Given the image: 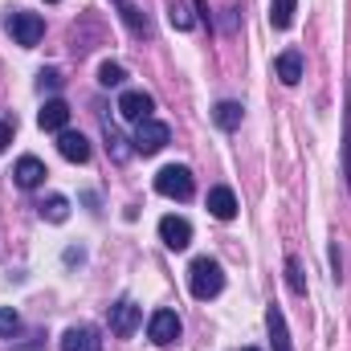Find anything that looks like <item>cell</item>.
Masks as SVG:
<instances>
[{
	"label": "cell",
	"instance_id": "obj_1",
	"mask_svg": "<svg viewBox=\"0 0 351 351\" xmlns=\"http://www.w3.org/2000/svg\"><path fill=\"white\" fill-rule=\"evenodd\" d=\"M188 290H192V298H200V302L217 298V294L225 290V274H221V265L213 262V258H196V262L188 265Z\"/></svg>",
	"mask_w": 351,
	"mask_h": 351
},
{
	"label": "cell",
	"instance_id": "obj_2",
	"mask_svg": "<svg viewBox=\"0 0 351 351\" xmlns=\"http://www.w3.org/2000/svg\"><path fill=\"white\" fill-rule=\"evenodd\" d=\"M156 192L168 196V200H192V192H196L192 172H188L184 164H168V168H160V176H156Z\"/></svg>",
	"mask_w": 351,
	"mask_h": 351
},
{
	"label": "cell",
	"instance_id": "obj_3",
	"mask_svg": "<svg viewBox=\"0 0 351 351\" xmlns=\"http://www.w3.org/2000/svg\"><path fill=\"white\" fill-rule=\"evenodd\" d=\"M8 33H12L16 45L33 49V45L45 37V21H41L37 12H12V16H8Z\"/></svg>",
	"mask_w": 351,
	"mask_h": 351
},
{
	"label": "cell",
	"instance_id": "obj_4",
	"mask_svg": "<svg viewBox=\"0 0 351 351\" xmlns=\"http://www.w3.org/2000/svg\"><path fill=\"white\" fill-rule=\"evenodd\" d=\"M168 139H172L168 123L147 119V123H139V131H135V152H139V156H156V152H164V147H168Z\"/></svg>",
	"mask_w": 351,
	"mask_h": 351
},
{
	"label": "cell",
	"instance_id": "obj_5",
	"mask_svg": "<svg viewBox=\"0 0 351 351\" xmlns=\"http://www.w3.org/2000/svg\"><path fill=\"white\" fill-rule=\"evenodd\" d=\"M139 323H143V311H139L131 298H123V302H114V306H110V331H114L119 339L135 335V331H139Z\"/></svg>",
	"mask_w": 351,
	"mask_h": 351
},
{
	"label": "cell",
	"instance_id": "obj_6",
	"mask_svg": "<svg viewBox=\"0 0 351 351\" xmlns=\"http://www.w3.org/2000/svg\"><path fill=\"white\" fill-rule=\"evenodd\" d=\"M152 110H156V102H152L147 90H123V98H119V114H123V119H131V123H147Z\"/></svg>",
	"mask_w": 351,
	"mask_h": 351
},
{
	"label": "cell",
	"instance_id": "obj_7",
	"mask_svg": "<svg viewBox=\"0 0 351 351\" xmlns=\"http://www.w3.org/2000/svg\"><path fill=\"white\" fill-rule=\"evenodd\" d=\"M147 335H152V343H160V348H168L180 339V315L176 311H156L152 319H147Z\"/></svg>",
	"mask_w": 351,
	"mask_h": 351
},
{
	"label": "cell",
	"instance_id": "obj_8",
	"mask_svg": "<svg viewBox=\"0 0 351 351\" xmlns=\"http://www.w3.org/2000/svg\"><path fill=\"white\" fill-rule=\"evenodd\" d=\"M160 237H164V245H168V250L180 254V250H188V245H192V225H188L184 217H164V221H160Z\"/></svg>",
	"mask_w": 351,
	"mask_h": 351
},
{
	"label": "cell",
	"instance_id": "obj_9",
	"mask_svg": "<svg viewBox=\"0 0 351 351\" xmlns=\"http://www.w3.org/2000/svg\"><path fill=\"white\" fill-rule=\"evenodd\" d=\"M45 164L37 160V156H21L16 160V168H12V180L21 184V188H37V184H45Z\"/></svg>",
	"mask_w": 351,
	"mask_h": 351
},
{
	"label": "cell",
	"instance_id": "obj_10",
	"mask_svg": "<svg viewBox=\"0 0 351 351\" xmlns=\"http://www.w3.org/2000/svg\"><path fill=\"white\" fill-rule=\"evenodd\" d=\"M62 351H102V335L94 327H70L62 335Z\"/></svg>",
	"mask_w": 351,
	"mask_h": 351
},
{
	"label": "cell",
	"instance_id": "obj_11",
	"mask_svg": "<svg viewBox=\"0 0 351 351\" xmlns=\"http://www.w3.org/2000/svg\"><path fill=\"white\" fill-rule=\"evenodd\" d=\"M58 152H62L70 164H86L90 160V143H86L82 131H62V135H58Z\"/></svg>",
	"mask_w": 351,
	"mask_h": 351
},
{
	"label": "cell",
	"instance_id": "obj_12",
	"mask_svg": "<svg viewBox=\"0 0 351 351\" xmlns=\"http://www.w3.org/2000/svg\"><path fill=\"white\" fill-rule=\"evenodd\" d=\"M208 213L217 217V221H233L237 217V196H233V188H208Z\"/></svg>",
	"mask_w": 351,
	"mask_h": 351
},
{
	"label": "cell",
	"instance_id": "obj_13",
	"mask_svg": "<svg viewBox=\"0 0 351 351\" xmlns=\"http://www.w3.org/2000/svg\"><path fill=\"white\" fill-rule=\"evenodd\" d=\"M37 123H41V131H66V123H70V106H66L62 98H49V102L41 106Z\"/></svg>",
	"mask_w": 351,
	"mask_h": 351
},
{
	"label": "cell",
	"instance_id": "obj_14",
	"mask_svg": "<svg viewBox=\"0 0 351 351\" xmlns=\"http://www.w3.org/2000/svg\"><path fill=\"white\" fill-rule=\"evenodd\" d=\"M274 70H278V78H282L286 86H298V78H302V53H298V49H286V53H278Z\"/></svg>",
	"mask_w": 351,
	"mask_h": 351
},
{
	"label": "cell",
	"instance_id": "obj_15",
	"mask_svg": "<svg viewBox=\"0 0 351 351\" xmlns=\"http://www.w3.org/2000/svg\"><path fill=\"white\" fill-rule=\"evenodd\" d=\"M265 323H269V339H274V351H294V348H290V331H286V315H282L278 306H269Z\"/></svg>",
	"mask_w": 351,
	"mask_h": 351
},
{
	"label": "cell",
	"instance_id": "obj_16",
	"mask_svg": "<svg viewBox=\"0 0 351 351\" xmlns=\"http://www.w3.org/2000/svg\"><path fill=\"white\" fill-rule=\"evenodd\" d=\"M213 119H217L221 131H237L241 119H245V110H241V102H221V106L213 110Z\"/></svg>",
	"mask_w": 351,
	"mask_h": 351
},
{
	"label": "cell",
	"instance_id": "obj_17",
	"mask_svg": "<svg viewBox=\"0 0 351 351\" xmlns=\"http://www.w3.org/2000/svg\"><path fill=\"white\" fill-rule=\"evenodd\" d=\"M294 8H298V0H269V25L274 29H290L294 25Z\"/></svg>",
	"mask_w": 351,
	"mask_h": 351
},
{
	"label": "cell",
	"instance_id": "obj_18",
	"mask_svg": "<svg viewBox=\"0 0 351 351\" xmlns=\"http://www.w3.org/2000/svg\"><path fill=\"white\" fill-rule=\"evenodd\" d=\"M343 184L351 192V86H348V110H343Z\"/></svg>",
	"mask_w": 351,
	"mask_h": 351
},
{
	"label": "cell",
	"instance_id": "obj_19",
	"mask_svg": "<svg viewBox=\"0 0 351 351\" xmlns=\"http://www.w3.org/2000/svg\"><path fill=\"white\" fill-rule=\"evenodd\" d=\"M41 217H45V221H53V225L70 221V200H66V196H49V200L41 204Z\"/></svg>",
	"mask_w": 351,
	"mask_h": 351
},
{
	"label": "cell",
	"instance_id": "obj_20",
	"mask_svg": "<svg viewBox=\"0 0 351 351\" xmlns=\"http://www.w3.org/2000/svg\"><path fill=\"white\" fill-rule=\"evenodd\" d=\"M168 21H172L176 29H192V25H196V16L188 12L184 0H168Z\"/></svg>",
	"mask_w": 351,
	"mask_h": 351
},
{
	"label": "cell",
	"instance_id": "obj_21",
	"mask_svg": "<svg viewBox=\"0 0 351 351\" xmlns=\"http://www.w3.org/2000/svg\"><path fill=\"white\" fill-rule=\"evenodd\" d=\"M123 78H127V74H123L119 62H102V66H98V82H102V86H123Z\"/></svg>",
	"mask_w": 351,
	"mask_h": 351
},
{
	"label": "cell",
	"instance_id": "obj_22",
	"mask_svg": "<svg viewBox=\"0 0 351 351\" xmlns=\"http://www.w3.org/2000/svg\"><path fill=\"white\" fill-rule=\"evenodd\" d=\"M286 278H290L294 294H306V278H302V262L298 258H286Z\"/></svg>",
	"mask_w": 351,
	"mask_h": 351
},
{
	"label": "cell",
	"instance_id": "obj_23",
	"mask_svg": "<svg viewBox=\"0 0 351 351\" xmlns=\"http://www.w3.org/2000/svg\"><path fill=\"white\" fill-rule=\"evenodd\" d=\"M106 147L114 152V160H127V156H131V152H127V139H123V135H119L110 123H106Z\"/></svg>",
	"mask_w": 351,
	"mask_h": 351
},
{
	"label": "cell",
	"instance_id": "obj_24",
	"mask_svg": "<svg viewBox=\"0 0 351 351\" xmlns=\"http://www.w3.org/2000/svg\"><path fill=\"white\" fill-rule=\"evenodd\" d=\"M16 331H21V315L0 306V335H16Z\"/></svg>",
	"mask_w": 351,
	"mask_h": 351
},
{
	"label": "cell",
	"instance_id": "obj_25",
	"mask_svg": "<svg viewBox=\"0 0 351 351\" xmlns=\"http://www.w3.org/2000/svg\"><path fill=\"white\" fill-rule=\"evenodd\" d=\"M45 86L58 90V86H62V74H58V70H41V90H45Z\"/></svg>",
	"mask_w": 351,
	"mask_h": 351
},
{
	"label": "cell",
	"instance_id": "obj_26",
	"mask_svg": "<svg viewBox=\"0 0 351 351\" xmlns=\"http://www.w3.org/2000/svg\"><path fill=\"white\" fill-rule=\"evenodd\" d=\"M8 143H12V127H8V123H4V119H0V152H4V147H8Z\"/></svg>",
	"mask_w": 351,
	"mask_h": 351
},
{
	"label": "cell",
	"instance_id": "obj_27",
	"mask_svg": "<svg viewBox=\"0 0 351 351\" xmlns=\"http://www.w3.org/2000/svg\"><path fill=\"white\" fill-rule=\"evenodd\" d=\"M196 12H200V21H208V4L204 0H196Z\"/></svg>",
	"mask_w": 351,
	"mask_h": 351
},
{
	"label": "cell",
	"instance_id": "obj_28",
	"mask_svg": "<svg viewBox=\"0 0 351 351\" xmlns=\"http://www.w3.org/2000/svg\"><path fill=\"white\" fill-rule=\"evenodd\" d=\"M241 351H258V348H241Z\"/></svg>",
	"mask_w": 351,
	"mask_h": 351
},
{
	"label": "cell",
	"instance_id": "obj_29",
	"mask_svg": "<svg viewBox=\"0 0 351 351\" xmlns=\"http://www.w3.org/2000/svg\"><path fill=\"white\" fill-rule=\"evenodd\" d=\"M45 4H58V0H45Z\"/></svg>",
	"mask_w": 351,
	"mask_h": 351
}]
</instances>
